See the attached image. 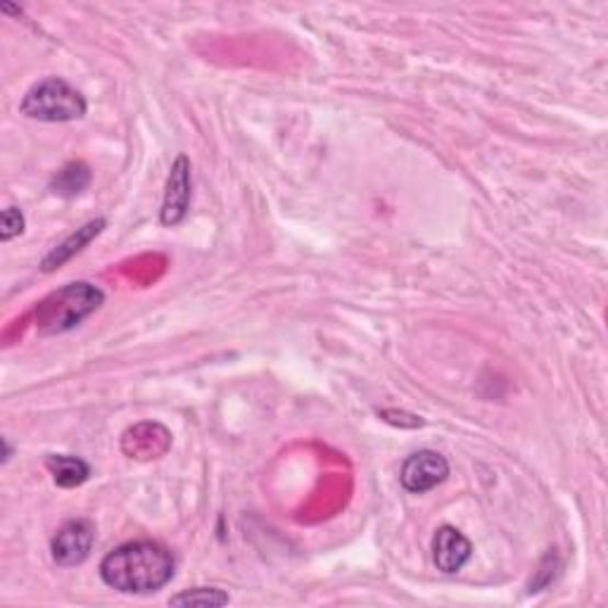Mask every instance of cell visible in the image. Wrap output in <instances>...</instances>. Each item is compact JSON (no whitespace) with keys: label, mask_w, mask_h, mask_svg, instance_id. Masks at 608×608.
Segmentation results:
<instances>
[{"label":"cell","mask_w":608,"mask_h":608,"mask_svg":"<svg viewBox=\"0 0 608 608\" xmlns=\"http://www.w3.org/2000/svg\"><path fill=\"white\" fill-rule=\"evenodd\" d=\"M24 230V214L18 207H8L3 212V228H0V238L12 240Z\"/></svg>","instance_id":"cell-13"},{"label":"cell","mask_w":608,"mask_h":608,"mask_svg":"<svg viewBox=\"0 0 608 608\" xmlns=\"http://www.w3.org/2000/svg\"><path fill=\"white\" fill-rule=\"evenodd\" d=\"M171 436L165 426L159 424H138L128 428L122 438V450L126 457L150 461L169 452Z\"/></svg>","instance_id":"cell-7"},{"label":"cell","mask_w":608,"mask_h":608,"mask_svg":"<svg viewBox=\"0 0 608 608\" xmlns=\"http://www.w3.org/2000/svg\"><path fill=\"white\" fill-rule=\"evenodd\" d=\"M193 195V179H191V162L188 157H177V162L171 165L167 188H165V202L162 212H159V222L165 226H177L183 222V216L191 207Z\"/></svg>","instance_id":"cell-6"},{"label":"cell","mask_w":608,"mask_h":608,"mask_svg":"<svg viewBox=\"0 0 608 608\" xmlns=\"http://www.w3.org/2000/svg\"><path fill=\"white\" fill-rule=\"evenodd\" d=\"M22 112L38 122H75L86 114V100L67 81L53 77L24 95Z\"/></svg>","instance_id":"cell-3"},{"label":"cell","mask_w":608,"mask_h":608,"mask_svg":"<svg viewBox=\"0 0 608 608\" xmlns=\"http://www.w3.org/2000/svg\"><path fill=\"white\" fill-rule=\"evenodd\" d=\"M171 606H224L228 604V595H224L222 589L214 587H198V589H188L183 595H177L169 599Z\"/></svg>","instance_id":"cell-12"},{"label":"cell","mask_w":608,"mask_h":608,"mask_svg":"<svg viewBox=\"0 0 608 608\" xmlns=\"http://www.w3.org/2000/svg\"><path fill=\"white\" fill-rule=\"evenodd\" d=\"M105 228V222L103 219H98V222H89L86 226L77 228V234H71L65 243L57 245V248L43 259V271H55V269H60L65 262H69L71 257H75L77 252H81L86 245H89L100 230Z\"/></svg>","instance_id":"cell-9"},{"label":"cell","mask_w":608,"mask_h":608,"mask_svg":"<svg viewBox=\"0 0 608 608\" xmlns=\"http://www.w3.org/2000/svg\"><path fill=\"white\" fill-rule=\"evenodd\" d=\"M100 577L124 595H150L173 577V556L157 542H128L103 559Z\"/></svg>","instance_id":"cell-1"},{"label":"cell","mask_w":608,"mask_h":608,"mask_svg":"<svg viewBox=\"0 0 608 608\" xmlns=\"http://www.w3.org/2000/svg\"><path fill=\"white\" fill-rule=\"evenodd\" d=\"M105 295L91 283H69L63 291L48 295L36 309V326L43 336L67 333L91 316Z\"/></svg>","instance_id":"cell-2"},{"label":"cell","mask_w":608,"mask_h":608,"mask_svg":"<svg viewBox=\"0 0 608 608\" xmlns=\"http://www.w3.org/2000/svg\"><path fill=\"white\" fill-rule=\"evenodd\" d=\"M471 554H473L471 542L463 538L457 528L442 526L436 532V540H432V561H436L438 571L447 575L459 573L469 563Z\"/></svg>","instance_id":"cell-8"},{"label":"cell","mask_w":608,"mask_h":608,"mask_svg":"<svg viewBox=\"0 0 608 608\" xmlns=\"http://www.w3.org/2000/svg\"><path fill=\"white\" fill-rule=\"evenodd\" d=\"M95 540V528L91 520H69L53 538V559L57 566H79L91 554V547Z\"/></svg>","instance_id":"cell-4"},{"label":"cell","mask_w":608,"mask_h":608,"mask_svg":"<svg viewBox=\"0 0 608 608\" xmlns=\"http://www.w3.org/2000/svg\"><path fill=\"white\" fill-rule=\"evenodd\" d=\"M450 475V463L438 452H416L407 461H404L399 481L402 487L414 492V495H424V492H430L432 487H438L440 483L447 481Z\"/></svg>","instance_id":"cell-5"},{"label":"cell","mask_w":608,"mask_h":608,"mask_svg":"<svg viewBox=\"0 0 608 608\" xmlns=\"http://www.w3.org/2000/svg\"><path fill=\"white\" fill-rule=\"evenodd\" d=\"M46 466L53 473V481L60 487H77L89 481V475H91L89 463L81 461L79 457L50 454L46 459Z\"/></svg>","instance_id":"cell-10"},{"label":"cell","mask_w":608,"mask_h":608,"mask_svg":"<svg viewBox=\"0 0 608 608\" xmlns=\"http://www.w3.org/2000/svg\"><path fill=\"white\" fill-rule=\"evenodd\" d=\"M89 183H91L89 169H86L81 162H75V165H67L60 173H57L50 188H53V193H57V195L71 198V195L81 193Z\"/></svg>","instance_id":"cell-11"}]
</instances>
